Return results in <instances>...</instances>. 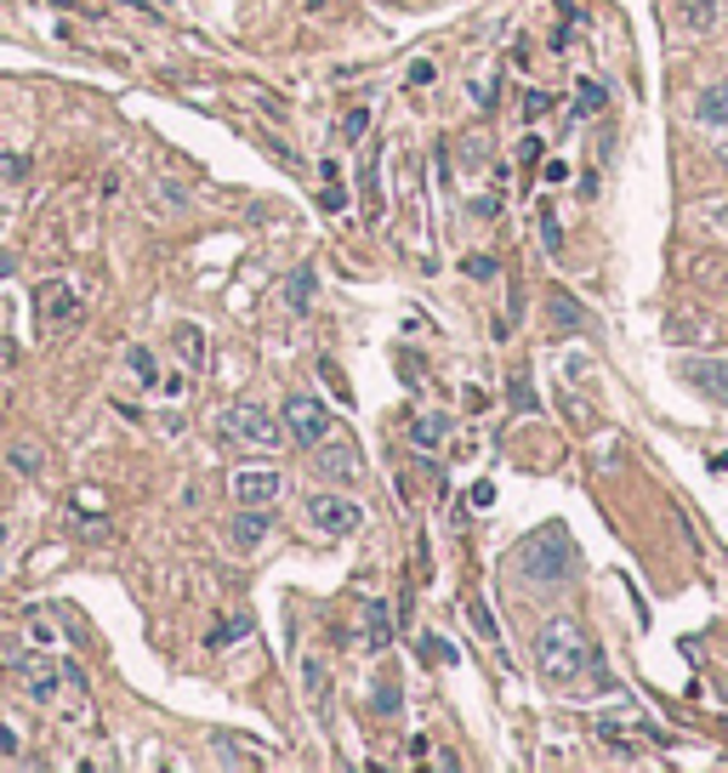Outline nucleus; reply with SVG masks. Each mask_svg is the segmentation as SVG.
I'll return each mask as SVG.
<instances>
[{"instance_id": "f257e3e1", "label": "nucleus", "mask_w": 728, "mask_h": 773, "mask_svg": "<svg viewBox=\"0 0 728 773\" xmlns=\"http://www.w3.org/2000/svg\"><path fill=\"white\" fill-rule=\"evenodd\" d=\"M536 671L547 676L552 689H569V683H580V676L592 671V643H587V632H580L569 614H558V620L541 625V638H536Z\"/></svg>"}, {"instance_id": "f03ea898", "label": "nucleus", "mask_w": 728, "mask_h": 773, "mask_svg": "<svg viewBox=\"0 0 728 773\" xmlns=\"http://www.w3.org/2000/svg\"><path fill=\"white\" fill-rule=\"evenodd\" d=\"M518 569L529 580H541V586H558V580L575 574V541H569V529L564 523H547L536 529L523 546H518Z\"/></svg>"}, {"instance_id": "7ed1b4c3", "label": "nucleus", "mask_w": 728, "mask_h": 773, "mask_svg": "<svg viewBox=\"0 0 728 773\" xmlns=\"http://www.w3.org/2000/svg\"><path fill=\"white\" fill-rule=\"evenodd\" d=\"M222 432L246 450H279L285 444V421H273V410H262V404H228Z\"/></svg>"}, {"instance_id": "20e7f679", "label": "nucleus", "mask_w": 728, "mask_h": 773, "mask_svg": "<svg viewBox=\"0 0 728 773\" xmlns=\"http://www.w3.org/2000/svg\"><path fill=\"white\" fill-rule=\"evenodd\" d=\"M279 421H285V439H297L302 450L325 444L330 432H336L330 410H325L319 399H308V393H290V399H285V410H279Z\"/></svg>"}, {"instance_id": "39448f33", "label": "nucleus", "mask_w": 728, "mask_h": 773, "mask_svg": "<svg viewBox=\"0 0 728 773\" xmlns=\"http://www.w3.org/2000/svg\"><path fill=\"white\" fill-rule=\"evenodd\" d=\"M308 523L319 529V535L342 541V535H353V529L365 523V506L348 501V495H336V490H313L308 495Z\"/></svg>"}, {"instance_id": "423d86ee", "label": "nucleus", "mask_w": 728, "mask_h": 773, "mask_svg": "<svg viewBox=\"0 0 728 773\" xmlns=\"http://www.w3.org/2000/svg\"><path fill=\"white\" fill-rule=\"evenodd\" d=\"M34 319H40L46 335L80 324V290H74L69 279H40V284H34Z\"/></svg>"}, {"instance_id": "0eeeda50", "label": "nucleus", "mask_w": 728, "mask_h": 773, "mask_svg": "<svg viewBox=\"0 0 728 773\" xmlns=\"http://www.w3.org/2000/svg\"><path fill=\"white\" fill-rule=\"evenodd\" d=\"M598 740H604L609 751H620V756L666 745V734H660V729H649V722H638V716H598Z\"/></svg>"}, {"instance_id": "6e6552de", "label": "nucleus", "mask_w": 728, "mask_h": 773, "mask_svg": "<svg viewBox=\"0 0 728 773\" xmlns=\"http://www.w3.org/2000/svg\"><path fill=\"white\" fill-rule=\"evenodd\" d=\"M285 490V478L273 466H246V472H233V501L239 506H273Z\"/></svg>"}, {"instance_id": "1a4fd4ad", "label": "nucleus", "mask_w": 728, "mask_h": 773, "mask_svg": "<svg viewBox=\"0 0 728 773\" xmlns=\"http://www.w3.org/2000/svg\"><path fill=\"white\" fill-rule=\"evenodd\" d=\"M313 466H319V478H330V483H359L365 478V461H359V450L353 444H313Z\"/></svg>"}, {"instance_id": "9d476101", "label": "nucleus", "mask_w": 728, "mask_h": 773, "mask_svg": "<svg viewBox=\"0 0 728 773\" xmlns=\"http://www.w3.org/2000/svg\"><path fill=\"white\" fill-rule=\"evenodd\" d=\"M18 665V676H23V689H29V700H58V660L52 654H18L12 660Z\"/></svg>"}, {"instance_id": "9b49d317", "label": "nucleus", "mask_w": 728, "mask_h": 773, "mask_svg": "<svg viewBox=\"0 0 728 773\" xmlns=\"http://www.w3.org/2000/svg\"><path fill=\"white\" fill-rule=\"evenodd\" d=\"M268 529H273V518H268L262 506H239V512L228 518V546H239V552H257V546L268 541Z\"/></svg>"}, {"instance_id": "f8f14e48", "label": "nucleus", "mask_w": 728, "mask_h": 773, "mask_svg": "<svg viewBox=\"0 0 728 773\" xmlns=\"http://www.w3.org/2000/svg\"><path fill=\"white\" fill-rule=\"evenodd\" d=\"M684 381L695 386V393H706L711 404H728V364H717V359H689V364H684Z\"/></svg>"}, {"instance_id": "ddd939ff", "label": "nucleus", "mask_w": 728, "mask_h": 773, "mask_svg": "<svg viewBox=\"0 0 728 773\" xmlns=\"http://www.w3.org/2000/svg\"><path fill=\"white\" fill-rule=\"evenodd\" d=\"M171 342H177V359L188 364V375H200V370L211 364V342H206V330L193 324V319H182V324L171 330Z\"/></svg>"}, {"instance_id": "4468645a", "label": "nucleus", "mask_w": 728, "mask_h": 773, "mask_svg": "<svg viewBox=\"0 0 728 773\" xmlns=\"http://www.w3.org/2000/svg\"><path fill=\"white\" fill-rule=\"evenodd\" d=\"M387 643H393V609L376 598L365 603V654H387Z\"/></svg>"}, {"instance_id": "2eb2a0df", "label": "nucleus", "mask_w": 728, "mask_h": 773, "mask_svg": "<svg viewBox=\"0 0 728 773\" xmlns=\"http://www.w3.org/2000/svg\"><path fill=\"white\" fill-rule=\"evenodd\" d=\"M450 439V415H416L410 421V444L416 450H439Z\"/></svg>"}, {"instance_id": "dca6fc26", "label": "nucleus", "mask_w": 728, "mask_h": 773, "mask_svg": "<svg viewBox=\"0 0 728 773\" xmlns=\"http://www.w3.org/2000/svg\"><path fill=\"white\" fill-rule=\"evenodd\" d=\"M695 114H700V126L728 131V86H706V91H700V103H695Z\"/></svg>"}, {"instance_id": "f3484780", "label": "nucleus", "mask_w": 728, "mask_h": 773, "mask_svg": "<svg viewBox=\"0 0 728 773\" xmlns=\"http://www.w3.org/2000/svg\"><path fill=\"white\" fill-rule=\"evenodd\" d=\"M604 109H609V91H604L598 80H580V86H575V114L592 120V114H604Z\"/></svg>"}, {"instance_id": "a211bd4d", "label": "nucleus", "mask_w": 728, "mask_h": 773, "mask_svg": "<svg viewBox=\"0 0 728 773\" xmlns=\"http://www.w3.org/2000/svg\"><path fill=\"white\" fill-rule=\"evenodd\" d=\"M677 12H684V23L700 34V29L717 23V0H677Z\"/></svg>"}, {"instance_id": "6ab92c4d", "label": "nucleus", "mask_w": 728, "mask_h": 773, "mask_svg": "<svg viewBox=\"0 0 728 773\" xmlns=\"http://www.w3.org/2000/svg\"><path fill=\"white\" fill-rule=\"evenodd\" d=\"M126 364H131L137 386H160V364H154V353H149V348H131V353H126Z\"/></svg>"}, {"instance_id": "aec40b11", "label": "nucleus", "mask_w": 728, "mask_h": 773, "mask_svg": "<svg viewBox=\"0 0 728 773\" xmlns=\"http://www.w3.org/2000/svg\"><path fill=\"white\" fill-rule=\"evenodd\" d=\"M285 302L297 308V313L313 302V268H297V273H290V284H285Z\"/></svg>"}, {"instance_id": "412c9836", "label": "nucleus", "mask_w": 728, "mask_h": 773, "mask_svg": "<svg viewBox=\"0 0 728 773\" xmlns=\"http://www.w3.org/2000/svg\"><path fill=\"white\" fill-rule=\"evenodd\" d=\"M319 177H325V193H319V205H325V211L336 217V211H342V205H348V193H342V182H336V160H325V165H319Z\"/></svg>"}, {"instance_id": "4be33fe9", "label": "nucleus", "mask_w": 728, "mask_h": 773, "mask_svg": "<svg viewBox=\"0 0 728 773\" xmlns=\"http://www.w3.org/2000/svg\"><path fill=\"white\" fill-rule=\"evenodd\" d=\"M552 324H564V330H580V324H587V313H580V308L564 297V290H558V297H552Z\"/></svg>"}, {"instance_id": "5701e85b", "label": "nucleus", "mask_w": 728, "mask_h": 773, "mask_svg": "<svg viewBox=\"0 0 728 773\" xmlns=\"http://www.w3.org/2000/svg\"><path fill=\"white\" fill-rule=\"evenodd\" d=\"M29 177V154H7L0 149V182H23Z\"/></svg>"}, {"instance_id": "b1692460", "label": "nucleus", "mask_w": 728, "mask_h": 773, "mask_svg": "<svg viewBox=\"0 0 728 773\" xmlns=\"http://www.w3.org/2000/svg\"><path fill=\"white\" fill-rule=\"evenodd\" d=\"M365 131H370V109L359 103V109H348V120H342V137H348V142H365Z\"/></svg>"}, {"instance_id": "393cba45", "label": "nucleus", "mask_w": 728, "mask_h": 773, "mask_svg": "<svg viewBox=\"0 0 728 773\" xmlns=\"http://www.w3.org/2000/svg\"><path fill=\"white\" fill-rule=\"evenodd\" d=\"M7 461H12L18 472H40V466H46V455H40L34 444H12V455H7Z\"/></svg>"}, {"instance_id": "a878e982", "label": "nucleus", "mask_w": 728, "mask_h": 773, "mask_svg": "<svg viewBox=\"0 0 728 773\" xmlns=\"http://www.w3.org/2000/svg\"><path fill=\"white\" fill-rule=\"evenodd\" d=\"M541 239H547V251H564V228H558V217L541 205Z\"/></svg>"}, {"instance_id": "bb28decb", "label": "nucleus", "mask_w": 728, "mask_h": 773, "mask_svg": "<svg viewBox=\"0 0 728 773\" xmlns=\"http://www.w3.org/2000/svg\"><path fill=\"white\" fill-rule=\"evenodd\" d=\"M421 649H427V660H439V665H450V660H456V649H450L445 638H421Z\"/></svg>"}, {"instance_id": "cd10ccee", "label": "nucleus", "mask_w": 728, "mask_h": 773, "mask_svg": "<svg viewBox=\"0 0 728 773\" xmlns=\"http://www.w3.org/2000/svg\"><path fill=\"white\" fill-rule=\"evenodd\" d=\"M246 632H251V614H239V620L228 625V632H217V638H211V649H222V643H233V638H246Z\"/></svg>"}, {"instance_id": "c85d7f7f", "label": "nucleus", "mask_w": 728, "mask_h": 773, "mask_svg": "<svg viewBox=\"0 0 728 773\" xmlns=\"http://www.w3.org/2000/svg\"><path fill=\"white\" fill-rule=\"evenodd\" d=\"M547 109H552V103H547V97H541V91H523V120H541Z\"/></svg>"}, {"instance_id": "c756f323", "label": "nucleus", "mask_w": 728, "mask_h": 773, "mask_svg": "<svg viewBox=\"0 0 728 773\" xmlns=\"http://www.w3.org/2000/svg\"><path fill=\"white\" fill-rule=\"evenodd\" d=\"M467 614H472V625H478L483 638H496V620H490V609H483V603H467Z\"/></svg>"}, {"instance_id": "7c9ffc66", "label": "nucleus", "mask_w": 728, "mask_h": 773, "mask_svg": "<svg viewBox=\"0 0 728 773\" xmlns=\"http://www.w3.org/2000/svg\"><path fill=\"white\" fill-rule=\"evenodd\" d=\"M512 404H518V410H536V393H529V375H518V381H512Z\"/></svg>"}, {"instance_id": "2f4dec72", "label": "nucleus", "mask_w": 728, "mask_h": 773, "mask_svg": "<svg viewBox=\"0 0 728 773\" xmlns=\"http://www.w3.org/2000/svg\"><path fill=\"white\" fill-rule=\"evenodd\" d=\"M461 268H467L472 279H496V262H490V257H467Z\"/></svg>"}, {"instance_id": "473e14b6", "label": "nucleus", "mask_w": 728, "mask_h": 773, "mask_svg": "<svg viewBox=\"0 0 728 773\" xmlns=\"http://www.w3.org/2000/svg\"><path fill=\"white\" fill-rule=\"evenodd\" d=\"M518 160H523V165H536V160H541V137H523V149H518Z\"/></svg>"}]
</instances>
